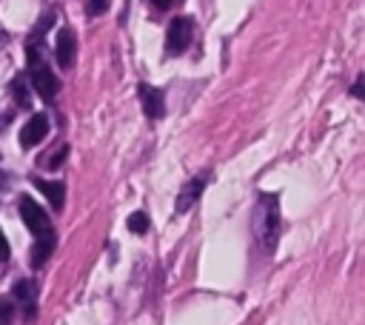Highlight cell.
<instances>
[{
  "label": "cell",
  "instance_id": "cell-8",
  "mask_svg": "<svg viewBox=\"0 0 365 325\" xmlns=\"http://www.w3.org/2000/svg\"><path fill=\"white\" fill-rule=\"evenodd\" d=\"M205 182H208V174H197L191 182H185L182 191H180V197H177V202H174V211H177V214H185V211L200 200Z\"/></svg>",
  "mask_w": 365,
  "mask_h": 325
},
{
  "label": "cell",
  "instance_id": "cell-15",
  "mask_svg": "<svg viewBox=\"0 0 365 325\" xmlns=\"http://www.w3.org/2000/svg\"><path fill=\"white\" fill-rule=\"evenodd\" d=\"M11 316H14V302L3 296V299H0V325H9Z\"/></svg>",
  "mask_w": 365,
  "mask_h": 325
},
{
  "label": "cell",
  "instance_id": "cell-17",
  "mask_svg": "<svg viewBox=\"0 0 365 325\" xmlns=\"http://www.w3.org/2000/svg\"><path fill=\"white\" fill-rule=\"evenodd\" d=\"M9 257H11V248H9V239H6V234L0 228V262H6Z\"/></svg>",
  "mask_w": 365,
  "mask_h": 325
},
{
  "label": "cell",
  "instance_id": "cell-10",
  "mask_svg": "<svg viewBox=\"0 0 365 325\" xmlns=\"http://www.w3.org/2000/svg\"><path fill=\"white\" fill-rule=\"evenodd\" d=\"M37 188L46 194V200L51 202V208H63L66 200V185L63 182H48V180H37Z\"/></svg>",
  "mask_w": 365,
  "mask_h": 325
},
{
  "label": "cell",
  "instance_id": "cell-12",
  "mask_svg": "<svg viewBox=\"0 0 365 325\" xmlns=\"http://www.w3.org/2000/svg\"><path fill=\"white\" fill-rule=\"evenodd\" d=\"M125 225H128L131 234H145V231H148V214H145V211H134V214L125 220Z\"/></svg>",
  "mask_w": 365,
  "mask_h": 325
},
{
  "label": "cell",
  "instance_id": "cell-2",
  "mask_svg": "<svg viewBox=\"0 0 365 325\" xmlns=\"http://www.w3.org/2000/svg\"><path fill=\"white\" fill-rule=\"evenodd\" d=\"M29 71H31V83H34V88H37V94H40V97L51 100V97L60 91L57 77H54V74H51V68L40 60L37 48H29Z\"/></svg>",
  "mask_w": 365,
  "mask_h": 325
},
{
  "label": "cell",
  "instance_id": "cell-5",
  "mask_svg": "<svg viewBox=\"0 0 365 325\" xmlns=\"http://www.w3.org/2000/svg\"><path fill=\"white\" fill-rule=\"evenodd\" d=\"M137 94H140V103H143V111L148 120H160L163 111H165V100H163V91L148 86V83H140L137 86Z\"/></svg>",
  "mask_w": 365,
  "mask_h": 325
},
{
  "label": "cell",
  "instance_id": "cell-13",
  "mask_svg": "<svg viewBox=\"0 0 365 325\" xmlns=\"http://www.w3.org/2000/svg\"><path fill=\"white\" fill-rule=\"evenodd\" d=\"M68 154V145H60L54 154H48V157H40V165H46V168H60V162H63V157Z\"/></svg>",
  "mask_w": 365,
  "mask_h": 325
},
{
  "label": "cell",
  "instance_id": "cell-4",
  "mask_svg": "<svg viewBox=\"0 0 365 325\" xmlns=\"http://www.w3.org/2000/svg\"><path fill=\"white\" fill-rule=\"evenodd\" d=\"M17 208H20V217H23V222H26V228H29L31 234L48 231V214H46L31 197H20Z\"/></svg>",
  "mask_w": 365,
  "mask_h": 325
},
{
  "label": "cell",
  "instance_id": "cell-11",
  "mask_svg": "<svg viewBox=\"0 0 365 325\" xmlns=\"http://www.w3.org/2000/svg\"><path fill=\"white\" fill-rule=\"evenodd\" d=\"M11 294H14L20 302H26V305H29V314H34V296H37V288H34V282H31V279H20V282H14Z\"/></svg>",
  "mask_w": 365,
  "mask_h": 325
},
{
  "label": "cell",
  "instance_id": "cell-16",
  "mask_svg": "<svg viewBox=\"0 0 365 325\" xmlns=\"http://www.w3.org/2000/svg\"><path fill=\"white\" fill-rule=\"evenodd\" d=\"M108 9V0H88V14H103Z\"/></svg>",
  "mask_w": 365,
  "mask_h": 325
},
{
  "label": "cell",
  "instance_id": "cell-19",
  "mask_svg": "<svg viewBox=\"0 0 365 325\" xmlns=\"http://www.w3.org/2000/svg\"><path fill=\"white\" fill-rule=\"evenodd\" d=\"M151 3H154V6H160V9H165V6H171L174 0H151Z\"/></svg>",
  "mask_w": 365,
  "mask_h": 325
},
{
  "label": "cell",
  "instance_id": "cell-9",
  "mask_svg": "<svg viewBox=\"0 0 365 325\" xmlns=\"http://www.w3.org/2000/svg\"><path fill=\"white\" fill-rule=\"evenodd\" d=\"M51 251H54V231L48 228V231H43V234H37V242H34V248H31V265L40 268V265L51 257Z\"/></svg>",
  "mask_w": 365,
  "mask_h": 325
},
{
  "label": "cell",
  "instance_id": "cell-1",
  "mask_svg": "<svg viewBox=\"0 0 365 325\" xmlns=\"http://www.w3.org/2000/svg\"><path fill=\"white\" fill-rule=\"evenodd\" d=\"M277 231H279L277 197L265 194V197H259L257 211H254V234H257V239H259L265 248H274V245H277Z\"/></svg>",
  "mask_w": 365,
  "mask_h": 325
},
{
  "label": "cell",
  "instance_id": "cell-6",
  "mask_svg": "<svg viewBox=\"0 0 365 325\" xmlns=\"http://www.w3.org/2000/svg\"><path fill=\"white\" fill-rule=\"evenodd\" d=\"M54 54H57V63L60 68H71L74 66V57H77V37L71 29H60L57 34V46H54Z\"/></svg>",
  "mask_w": 365,
  "mask_h": 325
},
{
  "label": "cell",
  "instance_id": "cell-18",
  "mask_svg": "<svg viewBox=\"0 0 365 325\" xmlns=\"http://www.w3.org/2000/svg\"><path fill=\"white\" fill-rule=\"evenodd\" d=\"M362 83H365V80H362V77H356V83H354V88H351V94H354V97H362Z\"/></svg>",
  "mask_w": 365,
  "mask_h": 325
},
{
  "label": "cell",
  "instance_id": "cell-14",
  "mask_svg": "<svg viewBox=\"0 0 365 325\" xmlns=\"http://www.w3.org/2000/svg\"><path fill=\"white\" fill-rule=\"evenodd\" d=\"M11 91H14V100H17L20 105H29V88L23 86V77H14V83H11Z\"/></svg>",
  "mask_w": 365,
  "mask_h": 325
},
{
  "label": "cell",
  "instance_id": "cell-7",
  "mask_svg": "<svg viewBox=\"0 0 365 325\" xmlns=\"http://www.w3.org/2000/svg\"><path fill=\"white\" fill-rule=\"evenodd\" d=\"M46 134H48V117H46V114H34V117L20 128V145H23V148H34Z\"/></svg>",
  "mask_w": 365,
  "mask_h": 325
},
{
  "label": "cell",
  "instance_id": "cell-3",
  "mask_svg": "<svg viewBox=\"0 0 365 325\" xmlns=\"http://www.w3.org/2000/svg\"><path fill=\"white\" fill-rule=\"evenodd\" d=\"M191 34H194V26L188 17H174L168 31H165V48L168 54H182L191 43Z\"/></svg>",
  "mask_w": 365,
  "mask_h": 325
}]
</instances>
